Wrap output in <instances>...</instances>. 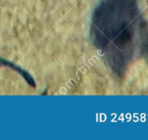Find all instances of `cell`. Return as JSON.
Segmentation results:
<instances>
[{
    "instance_id": "cell-1",
    "label": "cell",
    "mask_w": 148,
    "mask_h": 140,
    "mask_svg": "<svg viewBox=\"0 0 148 140\" xmlns=\"http://www.w3.org/2000/svg\"><path fill=\"white\" fill-rule=\"evenodd\" d=\"M0 66H6V67H8L12 68V70L16 71V72H18L21 75H22L23 78L26 80V82L29 84L30 86L32 87H35V83H34V80L32 76L29 75V73L27 72L26 71L23 70L21 67H20L18 66H16L14 63L11 62L9 61H7L5 59H3V58H0Z\"/></svg>"
}]
</instances>
